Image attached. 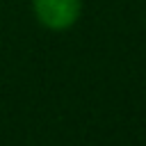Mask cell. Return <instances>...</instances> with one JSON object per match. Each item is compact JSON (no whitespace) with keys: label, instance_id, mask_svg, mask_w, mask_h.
<instances>
[{"label":"cell","instance_id":"6da1fadb","mask_svg":"<svg viewBox=\"0 0 146 146\" xmlns=\"http://www.w3.org/2000/svg\"><path fill=\"white\" fill-rule=\"evenodd\" d=\"M36 18L52 30L71 27L82 9V0H32Z\"/></svg>","mask_w":146,"mask_h":146}]
</instances>
